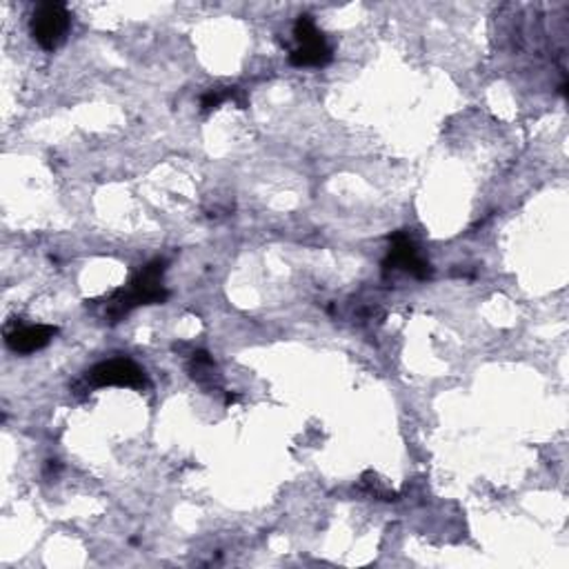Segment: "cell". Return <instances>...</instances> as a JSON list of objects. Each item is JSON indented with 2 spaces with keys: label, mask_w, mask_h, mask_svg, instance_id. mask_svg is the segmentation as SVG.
Wrapping results in <instances>:
<instances>
[{
  "label": "cell",
  "mask_w": 569,
  "mask_h": 569,
  "mask_svg": "<svg viewBox=\"0 0 569 569\" xmlns=\"http://www.w3.org/2000/svg\"><path fill=\"white\" fill-rule=\"evenodd\" d=\"M162 276L165 261H152L149 265H145L138 274H134L128 288L117 290L107 299L105 318H109V323H119L123 316L141 305L165 303L169 294L162 284Z\"/></svg>",
  "instance_id": "1"
},
{
  "label": "cell",
  "mask_w": 569,
  "mask_h": 569,
  "mask_svg": "<svg viewBox=\"0 0 569 569\" xmlns=\"http://www.w3.org/2000/svg\"><path fill=\"white\" fill-rule=\"evenodd\" d=\"M296 49L290 53V63L296 68H323L331 61V49L316 27L314 19L303 14L294 25Z\"/></svg>",
  "instance_id": "2"
},
{
  "label": "cell",
  "mask_w": 569,
  "mask_h": 569,
  "mask_svg": "<svg viewBox=\"0 0 569 569\" xmlns=\"http://www.w3.org/2000/svg\"><path fill=\"white\" fill-rule=\"evenodd\" d=\"M70 23H72V16L63 3H40L32 14L29 27H32L34 40L43 49L51 51L65 40L68 32H70Z\"/></svg>",
  "instance_id": "3"
},
{
  "label": "cell",
  "mask_w": 569,
  "mask_h": 569,
  "mask_svg": "<svg viewBox=\"0 0 569 569\" xmlns=\"http://www.w3.org/2000/svg\"><path fill=\"white\" fill-rule=\"evenodd\" d=\"M85 383L89 387H107V385L134 387V389L149 387L145 370L138 367L130 359H109V361H102V363L94 365L85 374Z\"/></svg>",
  "instance_id": "4"
},
{
  "label": "cell",
  "mask_w": 569,
  "mask_h": 569,
  "mask_svg": "<svg viewBox=\"0 0 569 569\" xmlns=\"http://www.w3.org/2000/svg\"><path fill=\"white\" fill-rule=\"evenodd\" d=\"M389 245H391L389 254H387V258L383 263L385 271H389V269L396 271L398 269V271H405V274H410L414 278H421V280L432 276L429 263L419 254V247H416V243L412 241V237L408 232L391 234L389 237Z\"/></svg>",
  "instance_id": "5"
},
{
  "label": "cell",
  "mask_w": 569,
  "mask_h": 569,
  "mask_svg": "<svg viewBox=\"0 0 569 569\" xmlns=\"http://www.w3.org/2000/svg\"><path fill=\"white\" fill-rule=\"evenodd\" d=\"M56 334H59V329L51 325H21L8 331V346L16 354H34L47 348Z\"/></svg>",
  "instance_id": "6"
},
{
  "label": "cell",
  "mask_w": 569,
  "mask_h": 569,
  "mask_svg": "<svg viewBox=\"0 0 569 569\" xmlns=\"http://www.w3.org/2000/svg\"><path fill=\"white\" fill-rule=\"evenodd\" d=\"M190 372H192V378H194L196 383H201V385L214 383V378H216L214 359H211L207 352H196V354L192 356Z\"/></svg>",
  "instance_id": "7"
}]
</instances>
